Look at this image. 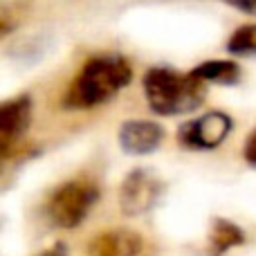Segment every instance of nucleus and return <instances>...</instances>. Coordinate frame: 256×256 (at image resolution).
I'll return each mask as SVG.
<instances>
[{"label": "nucleus", "instance_id": "obj_5", "mask_svg": "<svg viewBox=\"0 0 256 256\" xmlns=\"http://www.w3.org/2000/svg\"><path fill=\"white\" fill-rule=\"evenodd\" d=\"M232 126V117L222 110H212L204 115L196 117V120L186 122L178 128V142L184 148L191 150H209L216 148L225 142V137L230 135Z\"/></svg>", "mask_w": 256, "mask_h": 256}, {"label": "nucleus", "instance_id": "obj_9", "mask_svg": "<svg viewBox=\"0 0 256 256\" xmlns=\"http://www.w3.org/2000/svg\"><path fill=\"white\" fill-rule=\"evenodd\" d=\"M245 243V232L238 225L225 218H216L212 222V232H209V245L207 252L209 256H222L227 250L238 248Z\"/></svg>", "mask_w": 256, "mask_h": 256}, {"label": "nucleus", "instance_id": "obj_6", "mask_svg": "<svg viewBox=\"0 0 256 256\" xmlns=\"http://www.w3.org/2000/svg\"><path fill=\"white\" fill-rule=\"evenodd\" d=\"M32 122V97L18 94L0 106V158L9 160Z\"/></svg>", "mask_w": 256, "mask_h": 256}, {"label": "nucleus", "instance_id": "obj_1", "mask_svg": "<svg viewBox=\"0 0 256 256\" xmlns=\"http://www.w3.org/2000/svg\"><path fill=\"white\" fill-rule=\"evenodd\" d=\"M132 68L122 54H102L86 61L76 79L63 97V106L86 110L112 99L124 86L130 84Z\"/></svg>", "mask_w": 256, "mask_h": 256}, {"label": "nucleus", "instance_id": "obj_2", "mask_svg": "<svg viewBox=\"0 0 256 256\" xmlns=\"http://www.w3.org/2000/svg\"><path fill=\"white\" fill-rule=\"evenodd\" d=\"M144 94L155 115H186L204 102V84L191 72L178 74L171 68H150L144 74Z\"/></svg>", "mask_w": 256, "mask_h": 256}, {"label": "nucleus", "instance_id": "obj_14", "mask_svg": "<svg viewBox=\"0 0 256 256\" xmlns=\"http://www.w3.org/2000/svg\"><path fill=\"white\" fill-rule=\"evenodd\" d=\"M236 9H240V12H245V14H256V4H236Z\"/></svg>", "mask_w": 256, "mask_h": 256}, {"label": "nucleus", "instance_id": "obj_3", "mask_svg": "<svg viewBox=\"0 0 256 256\" xmlns=\"http://www.w3.org/2000/svg\"><path fill=\"white\" fill-rule=\"evenodd\" d=\"M99 198V189L92 180L76 178L58 184L45 202V216L54 227L72 230L86 220L88 212Z\"/></svg>", "mask_w": 256, "mask_h": 256}, {"label": "nucleus", "instance_id": "obj_4", "mask_svg": "<svg viewBox=\"0 0 256 256\" xmlns=\"http://www.w3.org/2000/svg\"><path fill=\"white\" fill-rule=\"evenodd\" d=\"M164 194V182L148 168H135L120 186V207L126 216L148 214Z\"/></svg>", "mask_w": 256, "mask_h": 256}, {"label": "nucleus", "instance_id": "obj_12", "mask_svg": "<svg viewBox=\"0 0 256 256\" xmlns=\"http://www.w3.org/2000/svg\"><path fill=\"white\" fill-rule=\"evenodd\" d=\"M243 155H245V160H248L250 166L256 168V128H254V132H250L248 140H245Z\"/></svg>", "mask_w": 256, "mask_h": 256}, {"label": "nucleus", "instance_id": "obj_7", "mask_svg": "<svg viewBox=\"0 0 256 256\" xmlns=\"http://www.w3.org/2000/svg\"><path fill=\"white\" fill-rule=\"evenodd\" d=\"M142 250V236L132 230L99 232L88 243V256H140Z\"/></svg>", "mask_w": 256, "mask_h": 256}, {"label": "nucleus", "instance_id": "obj_11", "mask_svg": "<svg viewBox=\"0 0 256 256\" xmlns=\"http://www.w3.org/2000/svg\"><path fill=\"white\" fill-rule=\"evenodd\" d=\"M227 52L238 54V56H252L256 54V22L240 25L238 30L232 32L227 40Z\"/></svg>", "mask_w": 256, "mask_h": 256}, {"label": "nucleus", "instance_id": "obj_13", "mask_svg": "<svg viewBox=\"0 0 256 256\" xmlns=\"http://www.w3.org/2000/svg\"><path fill=\"white\" fill-rule=\"evenodd\" d=\"M36 256H68V252H66V245H63V243H56V245H52V248L43 250V252L36 254Z\"/></svg>", "mask_w": 256, "mask_h": 256}, {"label": "nucleus", "instance_id": "obj_8", "mask_svg": "<svg viewBox=\"0 0 256 256\" xmlns=\"http://www.w3.org/2000/svg\"><path fill=\"white\" fill-rule=\"evenodd\" d=\"M164 130L155 122L130 120L120 128V144L130 155H148L162 144Z\"/></svg>", "mask_w": 256, "mask_h": 256}, {"label": "nucleus", "instance_id": "obj_10", "mask_svg": "<svg viewBox=\"0 0 256 256\" xmlns=\"http://www.w3.org/2000/svg\"><path fill=\"white\" fill-rule=\"evenodd\" d=\"M191 74L198 76L202 84L212 81V84L232 86L240 79V66L236 61H227V58H216V61H204L198 68L191 70Z\"/></svg>", "mask_w": 256, "mask_h": 256}]
</instances>
